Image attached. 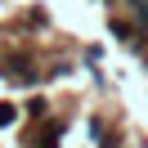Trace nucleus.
<instances>
[{
  "instance_id": "1",
  "label": "nucleus",
  "mask_w": 148,
  "mask_h": 148,
  "mask_svg": "<svg viewBox=\"0 0 148 148\" xmlns=\"http://www.w3.org/2000/svg\"><path fill=\"white\" fill-rule=\"evenodd\" d=\"M126 9H130V14H144V9H148V0H126Z\"/></svg>"
},
{
  "instance_id": "2",
  "label": "nucleus",
  "mask_w": 148,
  "mask_h": 148,
  "mask_svg": "<svg viewBox=\"0 0 148 148\" xmlns=\"http://www.w3.org/2000/svg\"><path fill=\"white\" fill-rule=\"evenodd\" d=\"M14 121V108H0V126H9Z\"/></svg>"
}]
</instances>
